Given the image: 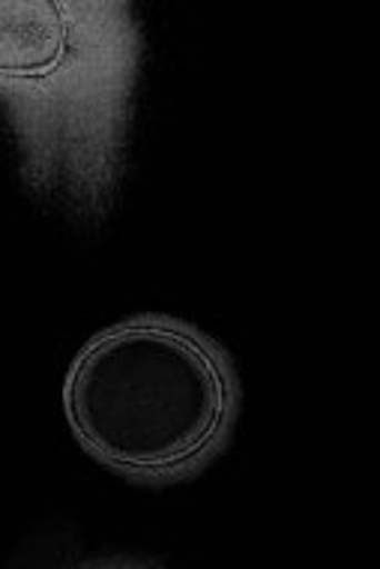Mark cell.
I'll list each match as a JSON object with an SVG mask.
<instances>
[{
	"instance_id": "cell-1",
	"label": "cell",
	"mask_w": 380,
	"mask_h": 569,
	"mask_svg": "<svg viewBox=\"0 0 380 569\" xmlns=\"http://www.w3.org/2000/svg\"><path fill=\"white\" fill-rule=\"evenodd\" d=\"M141 60L127 0H0V106L21 177L81 226L118 198Z\"/></svg>"
},
{
	"instance_id": "cell-3",
	"label": "cell",
	"mask_w": 380,
	"mask_h": 569,
	"mask_svg": "<svg viewBox=\"0 0 380 569\" xmlns=\"http://www.w3.org/2000/svg\"><path fill=\"white\" fill-rule=\"evenodd\" d=\"M93 569H129V567H93Z\"/></svg>"
},
{
	"instance_id": "cell-2",
	"label": "cell",
	"mask_w": 380,
	"mask_h": 569,
	"mask_svg": "<svg viewBox=\"0 0 380 569\" xmlns=\"http://www.w3.org/2000/svg\"><path fill=\"white\" fill-rule=\"evenodd\" d=\"M240 402L234 366L198 327L136 315L72 360L63 411L79 443L132 480H180L222 450Z\"/></svg>"
}]
</instances>
